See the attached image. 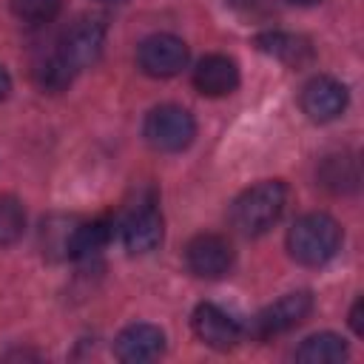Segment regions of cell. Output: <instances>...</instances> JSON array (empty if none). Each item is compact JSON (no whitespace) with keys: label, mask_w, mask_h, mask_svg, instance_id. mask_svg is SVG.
Masks as SVG:
<instances>
[{"label":"cell","mask_w":364,"mask_h":364,"mask_svg":"<svg viewBox=\"0 0 364 364\" xmlns=\"http://www.w3.org/2000/svg\"><path fill=\"white\" fill-rule=\"evenodd\" d=\"M77 219L68 216H51L48 222H43V253L48 259H71V245H74V230H77Z\"/></svg>","instance_id":"obj_17"},{"label":"cell","mask_w":364,"mask_h":364,"mask_svg":"<svg viewBox=\"0 0 364 364\" xmlns=\"http://www.w3.org/2000/svg\"><path fill=\"white\" fill-rule=\"evenodd\" d=\"M145 139L151 148L165 151V154H176L185 151L193 136H196V122L191 117V111H185L182 105H156L148 117H145Z\"/></svg>","instance_id":"obj_3"},{"label":"cell","mask_w":364,"mask_h":364,"mask_svg":"<svg viewBox=\"0 0 364 364\" xmlns=\"http://www.w3.org/2000/svg\"><path fill=\"white\" fill-rule=\"evenodd\" d=\"M259 51L270 54L273 60L290 65V68H301L313 63V46L307 37L301 34H290V31H262L256 37Z\"/></svg>","instance_id":"obj_13"},{"label":"cell","mask_w":364,"mask_h":364,"mask_svg":"<svg viewBox=\"0 0 364 364\" xmlns=\"http://www.w3.org/2000/svg\"><path fill=\"white\" fill-rule=\"evenodd\" d=\"M63 9V0H11V11L23 23H48Z\"/></svg>","instance_id":"obj_20"},{"label":"cell","mask_w":364,"mask_h":364,"mask_svg":"<svg viewBox=\"0 0 364 364\" xmlns=\"http://www.w3.org/2000/svg\"><path fill=\"white\" fill-rule=\"evenodd\" d=\"M185 264L199 279H222L233 267V245L219 233H199L185 245Z\"/></svg>","instance_id":"obj_7"},{"label":"cell","mask_w":364,"mask_h":364,"mask_svg":"<svg viewBox=\"0 0 364 364\" xmlns=\"http://www.w3.org/2000/svg\"><path fill=\"white\" fill-rule=\"evenodd\" d=\"M102 46H105V26H102V20H97V17H80L60 37L57 54L63 57L65 65H71L74 71H80V68L97 63V57L102 54Z\"/></svg>","instance_id":"obj_5"},{"label":"cell","mask_w":364,"mask_h":364,"mask_svg":"<svg viewBox=\"0 0 364 364\" xmlns=\"http://www.w3.org/2000/svg\"><path fill=\"white\" fill-rule=\"evenodd\" d=\"M313 310V296L307 290H296V293H287L282 296L279 301L267 304L262 313H256L253 324H250V333L256 338H273L279 333H287L293 330L296 324H301Z\"/></svg>","instance_id":"obj_6"},{"label":"cell","mask_w":364,"mask_h":364,"mask_svg":"<svg viewBox=\"0 0 364 364\" xmlns=\"http://www.w3.org/2000/svg\"><path fill=\"white\" fill-rule=\"evenodd\" d=\"M100 3H125V0H100Z\"/></svg>","instance_id":"obj_25"},{"label":"cell","mask_w":364,"mask_h":364,"mask_svg":"<svg viewBox=\"0 0 364 364\" xmlns=\"http://www.w3.org/2000/svg\"><path fill=\"white\" fill-rule=\"evenodd\" d=\"M136 63L148 77H173L188 65V46L176 34H151L139 43Z\"/></svg>","instance_id":"obj_8"},{"label":"cell","mask_w":364,"mask_h":364,"mask_svg":"<svg viewBox=\"0 0 364 364\" xmlns=\"http://www.w3.org/2000/svg\"><path fill=\"white\" fill-rule=\"evenodd\" d=\"M74 74H77V71H74L71 65H65L63 57L54 51L51 57H46L43 63H37V68H34V82H37L43 91L57 94V91H63V88L71 82Z\"/></svg>","instance_id":"obj_18"},{"label":"cell","mask_w":364,"mask_h":364,"mask_svg":"<svg viewBox=\"0 0 364 364\" xmlns=\"http://www.w3.org/2000/svg\"><path fill=\"white\" fill-rule=\"evenodd\" d=\"M114 236V222L111 219H91L80 222L74 230V245H71V259H88L97 256Z\"/></svg>","instance_id":"obj_16"},{"label":"cell","mask_w":364,"mask_h":364,"mask_svg":"<svg viewBox=\"0 0 364 364\" xmlns=\"http://www.w3.org/2000/svg\"><path fill=\"white\" fill-rule=\"evenodd\" d=\"M290 3H296V6H316V3H321V0H290Z\"/></svg>","instance_id":"obj_24"},{"label":"cell","mask_w":364,"mask_h":364,"mask_svg":"<svg viewBox=\"0 0 364 364\" xmlns=\"http://www.w3.org/2000/svg\"><path fill=\"white\" fill-rule=\"evenodd\" d=\"M193 85L205 97H225L239 85V68L225 54H208L193 68Z\"/></svg>","instance_id":"obj_12"},{"label":"cell","mask_w":364,"mask_h":364,"mask_svg":"<svg viewBox=\"0 0 364 364\" xmlns=\"http://www.w3.org/2000/svg\"><path fill=\"white\" fill-rule=\"evenodd\" d=\"M361 310H364V301H361V299H355V304H353V310H350V327L355 330V336H361V333H364V324H361Z\"/></svg>","instance_id":"obj_22"},{"label":"cell","mask_w":364,"mask_h":364,"mask_svg":"<svg viewBox=\"0 0 364 364\" xmlns=\"http://www.w3.org/2000/svg\"><path fill=\"white\" fill-rule=\"evenodd\" d=\"M9 91H11V77H9V71L0 65V100H6Z\"/></svg>","instance_id":"obj_23"},{"label":"cell","mask_w":364,"mask_h":364,"mask_svg":"<svg viewBox=\"0 0 364 364\" xmlns=\"http://www.w3.org/2000/svg\"><path fill=\"white\" fill-rule=\"evenodd\" d=\"M347 358V341L336 333H316L301 341L296 350V361L301 364H338Z\"/></svg>","instance_id":"obj_15"},{"label":"cell","mask_w":364,"mask_h":364,"mask_svg":"<svg viewBox=\"0 0 364 364\" xmlns=\"http://www.w3.org/2000/svg\"><path fill=\"white\" fill-rule=\"evenodd\" d=\"M119 239L128 253H151L162 242V216L156 210V199L145 196L131 205L119 219Z\"/></svg>","instance_id":"obj_4"},{"label":"cell","mask_w":364,"mask_h":364,"mask_svg":"<svg viewBox=\"0 0 364 364\" xmlns=\"http://www.w3.org/2000/svg\"><path fill=\"white\" fill-rule=\"evenodd\" d=\"M341 245V228L327 213H304L287 230V250L304 267H318L336 256Z\"/></svg>","instance_id":"obj_2"},{"label":"cell","mask_w":364,"mask_h":364,"mask_svg":"<svg viewBox=\"0 0 364 364\" xmlns=\"http://www.w3.org/2000/svg\"><path fill=\"white\" fill-rule=\"evenodd\" d=\"M165 350V333L154 324H128L117 341H114V353L119 361L125 364H145L159 358Z\"/></svg>","instance_id":"obj_11"},{"label":"cell","mask_w":364,"mask_h":364,"mask_svg":"<svg viewBox=\"0 0 364 364\" xmlns=\"http://www.w3.org/2000/svg\"><path fill=\"white\" fill-rule=\"evenodd\" d=\"M26 230V210L17 196H0V247L14 245Z\"/></svg>","instance_id":"obj_19"},{"label":"cell","mask_w":364,"mask_h":364,"mask_svg":"<svg viewBox=\"0 0 364 364\" xmlns=\"http://www.w3.org/2000/svg\"><path fill=\"white\" fill-rule=\"evenodd\" d=\"M284 205H287L284 182L264 179L236 196V202L230 205V225L242 236H262L279 222Z\"/></svg>","instance_id":"obj_1"},{"label":"cell","mask_w":364,"mask_h":364,"mask_svg":"<svg viewBox=\"0 0 364 364\" xmlns=\"http://www.w3.org/2000/svg\"><path fill=\"white\" fill-rule=\"evenodd\" d=\"M299 102H301V111L313 122H330L347 108V88L338 80L318 74V77L304 82Z\"/></svg>","instance_id":"obj_9"},{"label":"cell","mask_w":364,"mask_h":364,"mask_svg":"<svg viewBox=\"0 0 364 364\" xmlns=\"http://www.w3.org/2000/svg\"><path fill=\"white\" fill-rule=\"evenodd\" d=\"M358 182L361 173H358V159L353 154H333L318 168V185L327 188L330 193H353L358 191Z\"/></svg>","instance_id":"obj_14"},{"label":"cell","mask_w":364,"mask_h":364,"mask_svg":"<svg viewBox=\"0 0 364 364\" xmlns=\"http://www.w3.org/2000/svg\"><path fill=\"white\" fill-rule=\"evenodd\" d=\"M191 321H193L196 338L205 341L213 350H233L239 344V338H242L239 321L230 313H225L219 304H210V301L196 304Z\"/></svg>","instance_id":"obj_10"},{"label":"cell","mask_w":364,"mask_h":364,"mask_svg":"<svg viewBox=\"0 0 364 364\" xmlns=\"http://www.w3.org/2000/svg\"><path fill=\"white\" fill-rule=\"evenodd\" d=\"M233 6V11L245 20H262L270 14V3L267 0H228Z\"/></svg>","instance_id":"obj_21"}]
</instances>
